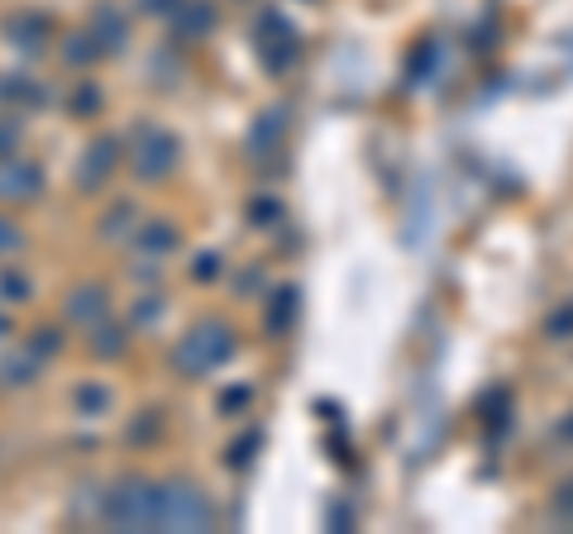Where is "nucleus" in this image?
Masks as SVG:
<instances>
[{"mask_svg":"<svg viewBox=\"0 0 573 534\" xmlns=\"http://www.w3.org/2000/svg\"><path fill=\"white\" fill-rule=\"evenodd\" d=\"M296 310H302V291H296V287H278V291H272V296H268V334L282 339L296 325Z\"/></svg>","mask_w":573,"mask_h":534,"instance_id":"nucleus-13","label":"nucleus"},{"mask_svg":"<svg viewBox=\"0 0 573 534\" xmlns=\"http://www.w3.org/2000/svg\"><path fill=\"white\" fill-rule=\"evenodd\" d=\"M254 48H258V63L268 67V77H286V72L302 63V39H296L292 20H282L278 10H263L258 15Z\"/></svg>","mask_w":573,"mask_h":534,"instance_id":"nucleus-4","label":"nucleus"},{"mask_svg":"<svg viewBox=\"0 0 573 534\" xmlns=\"http://www.w3.org/2000/svg\"><path fill=\"white\" fill-rule=\"evenodd\" d=\"M158 315H163V301H158V296H143L139 306H135V315H129V320H135V325H153Z\"/></svg>","mask_w":573,"mask_h":534,"instance_id":"nucleus-35","label":"nucleus"},{"mask_svg":"<svg viewBox=\"0 0 573 534\" xmlns=\"http://www.w3.org/2000/svg\"><path fill=\"white\" fill-rule=\"evenodd\" d=\"M545 334L559 339V344H569L573 339V301H559V306L545 315Z\"/></svg>","mask_w":573,"mask_h":534,"instance_id":"nucleus-23","label":"nucleus"},{"mask_svg":"<svg viewBox=\"0 0 573 534\" xmlns=\"http://www.w3.org/2000/svg\"><path fill=\"white\" fill-rule=\"evenodd\" d=\"M158 530H182V534H201L215 530V506L211 496L187 478H167L158 482Z\"/></svg>","mask_w":573,"mask_h":534,"instance_id":"nucleus-2","label":"nucleus"},{"mask_svg":"<svg viewBox=\"0 0 573 534\" xmlns=\"http://www.w3.org/2000/svg\"><path fill=\"white\" fill-rule=\"evenodd\" d=\"M263 444V434L254 430V434H244V440H234V448H230V458H225V463H230V468H244L249 463V458H254V448Z\"/></svg>","mask_w":573,"mask_h":534,"instance_id":"nucleus-31","label":"nucleus"},{"mask_svg":"<svg viewBox=\"0 0 573 534\" xmlns=\"http://www.w3.org/2000/svg\"><path fill=\"white\" fill-rule=\"evenodd\" d=\"M0 96H5V101H15V105H39V101H48V91H43V87H34L29 72L0 77Z\"/></svg>","mask_w":573,"mask_h":534,"instance_id":"nucleus-17","label":"nucleus"},{"mask_svg":"<svg viewBox=\"0 0 573 534\" xmlns=\"http://www.w3.org/2000/svg\"><path fill=\"white\" fill-rule=\"evenodd\" d=\"M91 34H96V43H101V53H119L125 39H129V24L115 5H101L96 10V20H91Z\"/></svg>","mask_w":573,"mask_h":534,"instance_id":"nucleus-14","label":"nucleus"},{"mask_svg":"<svg viewBox=\"0 0 573 534\" xmlns=\"http://www.w3.org/2000/svg\"><path fill=\"white\" fill-rule=\"evenodd\" d=\"M5 29H10V43H15V48L24 43L29 53H39V48L48 43V20L43 15H20V20H10Z\"/></svg>","mask_w":573,"mask_h":534,"instance_id":"nucleus-16","label":"nucleus"},{"mask_svg":"<svg viewBox=\"0 0 573 534\" xmlns=\"http://www.w3.org/2000/svg\"><path fill=\"white\" fill-rule=\"evenodd\" d=\"M326 525H330V530H349V525H354V511H349V506L334 501L330 511H326Z\"/></svg>","mask_w":573,"mask_h":534,"instance_id":"nucleus-36","label":"nucleus"},{"mask_svg":"<svg viewBox=\"0 0 573 534\" xmlns=\"http://www.w3.org/2000/svg\"><path fill=\"white\" fill-rule=\"evenodd\" d=\"M87 348H91V358L115 363V358H125V348H129V330H125V325L101 320V325H91V330H87Z\"/></svg>","mask_w":573,"mask_h":534,"instance_id":"nucleus-12","label":"nucleus"},{"mask_svg":"<svg viewBox=\"0 0 573 534\" xmlns=\"http://www.w3.org/2000/svg\"><path fill=\"white\" fill-rule=\"evenodd\" d=\"M24 348H29L34 358H53V354H63V330H58V325H39V330H34L29 339H24Z\"/></svg>","mask_w":573,"mask_h":534,"instance_id":"nucleus-22","label":"nucleus"},{"mask_svg":"<svg viewBox=\"0 0 573 534\" xmlns=\"http://www.w3.org/2000/svg\"><path fill=\"white\" fill-rule=\"evenodd\" d=\"M72 400H77V416H105V410H111V386H101V382H81Z\"/></svg>","mask_w":573,"mask_h":534,"instance_id":"nucleus-21","label":"nucleus"},{"mask_svg":"<svg viewBox=\"0 0 573 534\" xmlns=\"http://www.w3.org/2000/svg\"><path fill=\"white\" fill-rule=\"evenodd\" d=\"M230 354H234V330L230 325L225 320H201L173 344V368L196 382V378H211L215 368H225Z\"/></svg>","mask_w":573,"mask_h":534,"instance_id":"nucleus-1","label":"nucleus"},{"mask_svg":"<svg viewBox=\"0 0 573 534\" xmlns=\"http://www.w3.org/2000/svg\"><path fill=\"white\" fill-rule=\"evenodd\" d=\"M119 163V139H91L77 163V191H101Z\"/></svg>","mask_w":573,"mask_h":534,"instance_id":"nucleus-8","label":"nucleus"},{"mask_svg":"<svg viewBox=\"0 0 573 534\" xmlns=\"http://www.w3.org/2000/svg\"><path fill=\"white\" fill-rule=\"evenodd\" d=\"M96 105H101V91H96V81H81V87L72 91V115H96Z\"/></svg>","mask_w":573,"mask_h":534,"instance_id":"nucleus-26","label":"nucleus"},{"mask_svg":"<svg viewBox=\"0 0 573 534\" xmlns=\"http://www.w3.org/2000/svg\"><path fill=\"white\" fill-rule=\"evenodd\" d=\"M20 153V119H0V157Z\"/></svg>","mask_w":573,"mask_h":534,"instance_id":"nucleus-33","label":"nucleus"},{"mask_svg":"<svg viewBox=\"0 0 573 534\" xmlns=\"http://www.w3.org/2000/svg\"><path fill=\"white\" fill-rule=\"evenodd\" d=\"M220 272H225L220 253H196V263H191V277H196V282H215Z\"/></svg>","mask_w":573,"mask_h":534,"instance_id":"nucleus-28","label":"nucleus"},{"mask_svg":"<svg viewBox=\"0 0 573 534\" xmlns=\"http://www.w3.org/2000/svg\"><path fill=\"white\" fill-rule=\"evenodd\" d=\"M555 440H559V444H573V410H569V416L555 424Z\"/></svg>","mask_w":573,"mask_h":534,"instance_id":"nucleus-39","label":"nucleus"},{"mask_svg":"<svg viewBox=\"0 0 573 534\" xmlns=\"http://www.w3.org/2000/svg\"><path fill=\"white\" fill-rule=\"evenodd\" d=\"M239 291H263V272H258V267H249V272H239Z\"/></svg>","mask_w":573,"mask_h":534,"instance_id":"nucleus-37","label":"nucleus"},{"mask_svg":"<svg viewBox=\"0 0 573 534\" xmlns=\"http://www.w3.org/2000/svg\"><path fill=\"white\" fill-rule=\"evenodd\" d=\"M24 249V234H20V225H10L5 215H0V253H20Z\"/></svg>","mask_w":573,"mask_h":534,"instance_id":"nucleus-34","label":"nucleus"},{"mask_svg":"<svg viewBox=\"0 0 573 534\" xmlns=\"http://www.w3.org/2000/svg\"><path fill=\"white\" fill-rule=\"evenodd\" d=\"M43 196V167L29 157H0V201L20 205V201H39Z\"/></svg>","mask_w":573,"mask_h":534,"instance_id":"nucleus-7","label":"nucleus"},{"mask_svg":"<svg viewBox=\"0 0 573 534\" xmlns=\"http://www.w3.org/2000/svg\"><path fill=\"white\" fill-rule=\"evenodd\" d=\"M0 296H5V301H29V282H24L15 267H5V272H0Z\"/></svg>","mask_w":573,"mask_h":534,"instance_id":"nucleus-29","label":"nucleus"},{"mask_svg":"<svg viewBox=\"0 0 573 534\" xmlns=\"http://www.w3.org/2000/svg\"><path fill=\"white\" fill-rule=\"evenodd\" d=\"M177 5H182V0H143V10H153V15H173Z\"/></svg>","mask_w":573,"mask_h":534,"instance_id":"nucleus-38","label":"nucleus"},{"mask_svg":"<svg viewBox=\"0 0 573 534\" xmlns=\"http://www.w3.org/2000/svg\"><path fill=\"white\" fill-rule=\"evenodd\" d=\"M435 63H440V43L435 39H421V43L411 48V72H406V81H411V87H421L430 72H435Z\"/></svg>","mask_w":573,"mask_h":534,"instance_id":"nucleus-20","label":"nucleus"},{"mask_svg":"<svg viewBox=\"0 0 573 534\" xmlns=\"http://www.w3.org/2000/svg\"><path fill=\"white\" fill-rule=\"evenodd\" d=\"M135 249L153 253V258H173V253L182 249V234L173 229V220H143L135 229Z\"/></svg>","mask_w":573,"mask_h":534,"instance_id":"nucleus-10","label":"nucleus"},{"mask_svg":"<svg viewBox=\"0 0 573 534\" xmlns=\"http://www.w3.org/2000/svg\"><path fill=\"white\" fill-rule=\"evenodd\" d=\"M167 20H173V29L182 34V39H206V34L215 29V5L211 0H182Z\"/></svg>","mask_w":573,"mask_h":534,"instance_id":"nucleus-11","label":"nucleus"},{"mask_svg":"<svg viewBox=\"0 0 573 534\" xmlns=\"http://www.w3.org/2000/svg\"><path fill=\"white\" fill-rule=\"evenodd\" d=\"M34 358L29 348H20V354H10L5 363H0V386H29L34 382Z\"/></svg>","mask_w":573,"mask_h":534,"instance_id":"nucleus-18","label":"nucleus"},{"mask_svg":"<svg viewBox=\"0 0 573 534\" xmlns=\"http://www.w3.org/2000/svg\"><path fill=\"white\" fill-rule=\"evenodd\" d=\"M549 511H555L559 520H573V478H564L555 487V496H549Z\"/></svg>","mask_w":573,"mask_h":534,"instance_id":"nucleus-30","label":"nucleus"},{"mask_svg":"<svg viewBox=\"0 0 573 534\" xmlns=\"http://www.w3.org/2000/svg\"><path fill=\"white\" fill-rule=\"evenodd\" d=\"M158 430H163V416H158V410H143V420L129 424V444H149Z\"/></svg>","mask_w":573,"mask_h":534,"instance_id":"nucleus-27","label":"nucleus"},{"mask_svg":"<svg viewBox=\"0 0 573 534\" xmlns=\"http://www.w3.org/2000/svg\"><path fill=\"white\" fill-rule=\"evenodd\" d=\"M101 520L111 530H158V482L149 478H119L105 492Z\"/></svg>","mask_w":573,"mask_h":534,"instance_id":"nucleus-3","label":"nucleus"},{"mask_svg":"<svg viewBox=\"0 0 573 534\" xmlns=\"http://www.w3.org/2000/svg\"><path fill=\"white\" fill-rule=\"evenodd\" d=\"M139 229V205L135 201H115L111 211L101 215V239H125Z\"/></svg>","mask_w":573,"mask_h":534,"instance_id":"nucleus-15","label":"nucleus"},{"mask_svg":"<svg viewBox=\"0 0 573 534\" xmlns=\"http://www.w3.org/2000/svg\"><path fill=\"white\" fill-rule=\"evenodd\" d=\"M244 406H254V386H225L220 392V416H234V410H244Z\"/></svg>","mask_w":573,"mask_h":534,"instance_id":"nucleus-25","label":"nucleus"},{"mask_svg":"<svg viewBox=\"0 0 573 534\" xmlns=\"http://www.w3.org/2000/svg\"><path fill=\"white\" fill-rule=\"evenodd\" d=\"M129 277H139V282H158L163 277V267H158V258H153V253H139V263H129Z\"/></svg>","mask_w":573,"mask_h":534,"instance_id":"nucleus-32","label":"nucleus"},{"mask_svg":"<svg viewBox=\"0 0 573 534\" xmlns=\"http://www.w3.org/2000/svg\"><path fill=\"white\" fill-rule=\"evenodd\" d=\"M282 205L278 201H272V196H254V201H249V220H254L258 229H272V225H282Z\"/></svg>","mask_w":573,"mask_h":534,"instance_id":"nucleus-24","label":"nucleus"},{"mask_svg":"<svg viewBox=\"0 0 573 534\" xmlns=\"http://www.w3.org/2000/svg\"><path fill=\"white\" fill-rule=\"evenodd\" d=\"M63 58L72 67H91L96 58H101V43H96V34H67L63 39Z\"/></svg>","mask_w":573,"mask_h":534,"instance_id":"nucleus-19","label":"nucleus"},{"mask_svg":"<svg viewBox=\"0 0 573 534\" xmlns=\"http://www.w3.org/2000/svg\"><path fill=\"white\" fill-rule=\"evenodd\" d=\"M63 315L72 325H101V320H111V291L105 287H96V282H81V287H72L67 291V301H63Z\"/></svg>","mask_w":573,"mask_h":534,"instance_id":"nucleus-9","label":"nucleus"},{"mask_svg":"<svg viewBox=\"0 0 573 534\" xmlns=\"http://www.w3.org/2000/svg\"><path fill=\"white\" fill-rule=\"evenodd\" d=\"M286 125H292V111H286V105H268V111H258L254 125H249V134H244V153L254 157V163H263V157H272V153H282Z\"/></svg>","mask_w":573,"mask_h":534,"instance_id":"nucleus-6","label":"nucleus"},{"mask_svg":"<svg viewBox=\"0 0 573 534\" xmlns=\"http://www.w3.org/2000/svg\"><path fill=\"white\" fill-rule=\"evenodd\" d=\"M129 163H135V177L163 181L177 167V139L158 125H139L129 134Z\"/></svg>","mask_w":573,"mask_h":534,"instance_id":"nucleus-5","label":"nucleus"},{"mask_svg":"<svg viewBox=\"0 0 573 534\" xmlns=\"http://www.w3.org/2000/svg\"><path fill=\"white\" fill-rule=\"evenodd\" d=\"M0 339H10V315L0 310Z\"/></svg>","mask_w":573,"mask_h":534,"instance_id":"nucleus-40","label":"nucleus"}]
</instances>
